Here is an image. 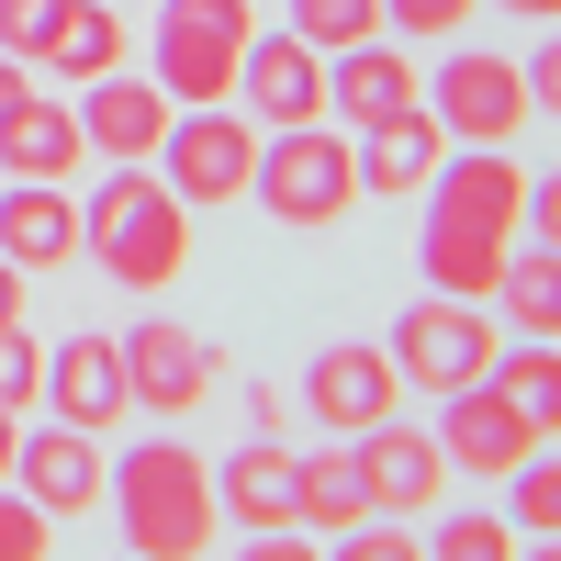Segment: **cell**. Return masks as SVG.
<instances>
[{"label":"cell","instance_id":"obj_15","mask_svg":"<svg viewBox=\"0 0 561 561\" xmlns=\"http://www.w3.org/2000/svg\"><path fill=\"white\" fill-rule=\"evenodd\" d=\"M415 102H427V68H415L393 34H370V45H348V57H325V124L370 135V124H393V113H415Z\"/></svg>","mask_w":561,"mask_h":561},{"label":"cell","instance_id":"obj_38","mask_svg":"<svg viewBox=\"0 0 561 561\" xmlns=\"http://www.w3.org/2000/svg\"><path fill=\"white\" fill-rule=\"evenodd\" d=\"M0 325H23V270L0 259Z\"/></svg>","mask_w":561,"mask_h":561},{"label":"cell","instance_id":"obj_23","mask_svg":"<svg viewBox=\"0 0 561 561\" xmlns=\"http://www.w3.org/2000/svg\"><path fill=\"white\" fill-rule=\"evenodd\" d=\"M34 68H57L68 90H79V79H102V68H124V0H68Z\"/></svg>","mask_w":561,"mask_h":561},{"label":"cell","instance_id":"obj_32","mask_svg":"<svg viewBox=\"0 0 561 561\" xmlns=\"http://www.w3.org/2000/svg\"><path fill=\"white\" fill-rule=\"evenodd\" d=\"M34 393H45V348L23 337V325H0V404L34 415Z\"/></svg>","mask_w":561,"mask_h":561},{"label":"cell","instance_id":"obj_19","mask_svg":"<svg viewBox=\"0 0 561 561\" xmlns=\"http://www.w3.org/2000/svg\"><path fill=\"white\" fill-rule=\"evenodd\" d=\"M359 147V203L382 192V203H415L438 180V158H449V135H438V113L415 102V113H393V124H370V135H348Z\"/></svg>","mask_w":561,"mask_h":561},{"label":"cell","instance_id":"obj_7","mask_svg":"<svg viewBox=\"0 0 561 561\" xmlns=\"http://www.w3.org/2000/svg\"><path fill=\"white\" fill-rule=\"evenodd\" d=\"M494 348H505V337L483 325V304H460V293H415V304L393 314V337H382L393 382H415V393H460V382H483Z\"/></svg>","mask_w":561,"mask_h":561},{"label":"cell","instance_id":"obj_41","mask_svg":"<svg viewBox=\"0 0 561 561\" xmlns=\"http://www.w3.org/2000/svg\"><path fill=\"white\" fill-rule=\"evenodd\" d=\"M494 12H517V23H561V0H494Z\"/></svg>","mask_w":561,"mask_h":561},{"label":"cell","instance_id":"obj_42","mask_svg":"<svg viewBox=\"0 0 561 561\" xmlns=\"http://www.w3.org/2000/svg\"><path fill=\"white\" fill-rule=\"evenodd\" d=\"M517 561H561V528L550 539H517Z\"/></svg>","mask_w":561,"mask_h":561},{"label":"cell","instance_id":"obj_33","mask_svg":"<svg viewBox=\"0 0 561 561\" xmlns=\"http://www.w3.org/2000/svg\"><path fill=\"white\" fill-rule=\"evenodd\" d=\"M57 12H68V0H0V57H45V34H57Z\"/></svg>","mask_w":561,"mask_h":561},{"label":"cell","instance_id":"obj_2","mask_svg":"<svg viewBox=\"0 0 561 561\" xmlns=\"http://www.w3.org/2000/svg\"><path fill=\"white\" fill-rule=\"evenodd\" d=\"M79 259L113 280V293H169L192 270V203L135 158V169H102V192L79 203Z\"/></svg>","mask_w":561,"mask_h":561},{"label":"cell","instance_id":"obj_25","mask_svg":"<svg viewBox=\"0 0 561 561\" xmlns=\"http://www.w3.org/2000/svg\"><path fill=\"white\" fill-rule=\"evenodd\" d=\"M370 517V483H359V449L337 438V449H304V528L314 539H337V528H359Z\"/></svg>","mask_w":561,"mask_h":561},{"label":"cell","instance_id":"obj_30","mask_svg":"<svg viewBox=\"0 0 561 561\" xmlns=\"http://www.w3.org/2000/svg\"><path fill=\"white\" fill-rule=\"evenodd\" d=\"M325 561H427V539H415L404 517H359V528L325 539Z\"/></svg>","mask_w":561,"mask_h":561},{"label":"cell","instance_id":"obj_27","mask_svg":"<svg viewBox=\"0 0 561 561\" xmlns=\"http://www.w3.org/2000/svg\"><path fill=\"white\" fill-rule=\"evenodd\" d=\"M293 34L314 45V57H348V45L382 34V0H293Z\"/></svg>","mask_w":561,"mask_h":561},{"label":"cell","instance_id":"obj_31","mask_svg":"<svg viewBox=\"0 0 561 561\" xmlns=\"http://www.w3.org/2000/svg\"><path fill=\"white\" fill-rule=\"evenodd\" d=\"M45 550H57V517L23 483H0V561H45Z\"/></svg>","mask_w":561,"mask_h":561},{"label":"cell","instance_id":"obj_9","mask_svg":"<svg viewBox=\"0 0 561 561\" xmlns=\"http://www.w3.org/2000/svg\"><path fill=\"white\" fill-rule=\"evenodd\" d=\"M113 348H124V404H147V415H203L214 382H225V348L203 325H180V314H147Z\"/></svg>","mask_w":561,"mask_h":561},{"label":"cell","instance_id":"obj_22","mask_svg":"<svg viewBox=\"0 0 561 561\" xmlns=\"http://www.w3.org/2000/svg\"><path fill=\"white\" fill-rule=\"evenodd\" d=\"M483 304L505 314V337H561V248H528V237H517Z\"/></svg>","mask_w":561,"mask_h":561},{"label":"cell","instance_id":"obj_20","mask_svg":"<svg viewBox=\"0 0 561 561\" xmlns=\"http://www.w3.org/2000/svg\"><path fill=\"white\" fill-rule=\"evenodd\" d=\"M0 259H12L23 280L79 259V203H68V180H12V192H0Z\"/></svg>","mask_w":561,"mask_h":561},{"label":"cell","instance_id":"obj_34","mask_svg":"<svg viewBox=\"0 0 561 561\" xmlns=\"http://www.w3.org/2000/svg\"><path fill=\"white\" fill-rule=\"evenodd\" d=\"M517 79H528V113H550V124H561V23H539V45L517 57Z\"/></svg>","mask_w":561,"mask_h":561},{"label":"cell","instance_id":"obj_1","mask_svg":"<svg viewBox=\"0 0 561 561\" xmlns=\"http://www.w3.org/2000/svg\"><path fill=\"white\" fill-rule=\"evenodd\" d=\"M427 237H415V270H427V293H460V304H483L494 293V270L505 248L528 237V169L505 158V147H449L427 192Z\"/></svg>","mask_w":561,"mask_h":561},{"label":"cell","instance_id":"obj_4","mask_svg":"<svg viewBox=\"0 0 561 561\" xmlns=\"http://www.w3.org/2000/svg\"><path fill=\"white\" fill-rule=\"evenodd\" d=\"M248 203L293 237H325V225L359 214V147L348 124H270L259 135V169H248Z\"/></svg>","mask_w":561,"mask_h":561},{"label":"cell","instance_id":"obj_18","mask_svg":"<svg viewBox=\"0 0 561 561\" xmlns=\"http://www.w3.org/2000/svg\"><path fill=\"white\" fill-rule=\"evenodd\" d=\"M45 415L57 427H124V348L113 337H57L45 348Z\"/></svg>","mask_w":561,"mask_h":561},{"label":"cell","instance_id":"obj_40","mask_svg":"<svg viewBox=\"0 0 561 561\" xmlns=\"http://www.w3.org/2000/svg\"><path fill=\"white\" fill-rule=\"evenodd\" d=\"M12 449H23V415L0 404V483H12Z\"/></svg>","mask_w":561,"mask_h":561},{"label":"cell","instance_id":"obj_10","mask_svg":"<svg viewBox=\"0 0 561 561\" xmlns=\"http://www.w3.org/2000/svg\"><path fill=\"white\" fill-rule=\"evenodd\" d=\"M359 449V483H370V517H438L449 505V449H438V427H404V415H382V427H359L348 438Z\"/></svg>","mask_w":561,"mask_h":561},{"label":"cell","instance_id":"obj_39","mask_svg":"<svg viewBox=\"0 0 561 561\" xmlns=\"http://www.w3.org/2000/svg\"><path fill=\"white\" fill-rule=\"evenodd\" d=\"M23 90H34V68H23V57H0V113H12Z\"/></svg>","mask_w":561,"mask_h":561},{"label":"cell","instance_id":"obj_3","mask_svg":"<svg viewBox=\"0 0 561 561\" xmlns=\"http://www.w3.org/2000/svg\"><path fill=\"white\" fill-rule=\"evenodd\" d=\"M102 505H124V550L135 561H214V460L192 438H135L113 460Z\"/></svg>","mask_w":561,"mask_h":561},{"label":"cell","instance_id":"obj_13","mask_svg":"<svg viewBox=\"0 0 561 561\" xmlns=\"http://www.w3.org/2000/svg\"><path fill=\"white\" fill-rule=\"evenodd\" d=\"M393 359H382V337H325L314 359H304V415L314 427H337V438H359V427H382L393 415Z\"/></svg>","mask_w":561,"mask_h":561},{"label":"cell","instance_id":"obj_16","mask_svg":"<svg viewBox=\"0 0 561 561\" xmlns=\"http://www.w3.org/2000/svg\"><path fill=\"white\" fill-rule=\"evenodd\" d=\"M12 483L45 505V517H90L102 483H113V460H102L90 427H57V415H45V427H23V449H12Z\"/></svg>","mask_w":561,"mask_h":561},{"label":"cell","instance_id":"obj_17","mask_svg":"<svg viewBox=\"0 0 561 561\" xmlns=\"http://www.w3.org/2000/svg\"><path fill=\"white\" fill-rule=\"evenodd\" d=\"M214 505L237 528H304V449H280V438H237L214 460Z\"/></svg>","mask_w":561,"mask_h":561},{"label":"cell","instance_id":"obj_6","mask_svg":"<svg viewBox=\"0 0 561 561\" xmlns=\"http://www.w3.org/2000/svg\"><path fill=\"white\" fill-rule=\"evenodd\" d=\"M147 169H158V180H169V192L192 203V214H225V203H248V169H259V124H248L237 102H180Z\"/></svg>","mask_w":561,"mask_h":561},{"label":"cell","instance_id":"obj_26","mask_svg":"<svg viewBox=\"0 0 561 561\" xmlns=\"http://www.w3.org/2000/svg\"><path fill=\"white\" fill-rule=\"evenodd\" d=\"M494 494H505V517H517V539H550L561 528V449H528Z\"/></svg>","mask_w":561,"mask_h":561},{"label":"cell","instance_id":"obj_24","mask_svg":"<svg viewBox=\"0 0 561 561\" xmlns=\"http://www.w3.org/2000/svg\"><path fill=\"white\" fill-rule=\"evenodd\" d=\"M483 382H494L505 404H517V415H528L539 438H561V337H505Z\"/></svg>","mask_w":561,"mask_h":561},{"label":"cell","instance_id":"obj_14","mask_svg":"<svg viewBox=\"0 0 561 561\" xmlns=\"http://www.w3.org/2000/svg\"><path fill=\"white\" fill-rule=\"evenodd\" d=\"M438 449H449V472H472V483H505L528 449H550L517 404H505L494 382H460V393H438Z\"/></svg>","mask_w":561,"mask_h":561},{"label":"cell","instance_id":"obj_11","mask_svg":"<svg viewBox=\"0 0 561 561\" xmlns=\"http://www.w3.org/2000/svg\"><path fill=\"white\" fill-rule=\"evenodd\" d=\"M237 113L270 135V124H325V57L293 34V23H259L248 57H237Z\"/></svg>","mask_w":561,"mask_h":561},{"label":"cell","instance_id":"obj_36","mask_svg":"<svg viewBox=\"0 0 561 561\" xmlns=\"http://www.w3.org/2000/svg\"><path fill=\"white\" fill-rule=\"evenodd\" d=\"M528 248H561V169L528 180Z\"/></svg>","mask_w":561,"mask_h":561},{"label":"cell","instance_id":"obj_28","mask_svg":"<svg viewBox=\"0 0 561 561\" xmlns=\"http://www.w3.org/2000/svg\"><path fill=\"white\" fill-rule=\"evenodd\" d=\"M427 561H517V517H505V505H494V517H483V505H472V517H438Z\"/></svg>","mask_w":561,"mask_h":561},{"label":"cell","instance_id":"obj_35","mask_svg":"<svg viewBox=\"0 0 561 561\" xmlns=\"http://www.w3.org/2000/svg\"><path fill=\"white\" fill-rule=\"evenodd\" d=\"M237 561H325V539H314V528H248Z\"/></svg>","mask_w":561,"mask_h":561},{"label":"cell","instance_id":"obj_43","mask_svg":"<svg viewBox=\"0 0 561 561\" xmlns=\"http://www.w3.org/2000/svg\"><path fill=\"white\" fill-rule=\"evenodd\" d=\"M124 561H135V550H124Z\"/></svg>","mask_w":561,"mask_h":561},{"label":"cell","instance_id":"obj_8","mask_svg":"<svg viewBox=\"0 0 561 561\" xmlns=\"http://www.w3.org/2000/svg\"><path fill=\"white\" fill-rule=\"evenodd\" d=\"M427 113H438L449 147H517V135L539 124L517 57H494V45H449V57L427 68Z\"/></svg>","mask_w":561,"mask_h":561},{"label":"cell","instance_id":"obj_29","mask_svg":"<svg viewBox=\"0 0 561 561\" xmlns=\"http://www.w3.org/2000/svg\"><path fill=\"white\" fill-rule=\"evenodd\" d=\"M472 12H483V0H382V34L393 45H449Z\"/></svg>","mask_w":561,"mask_h":561},{"label":"cell","instance_id":"obj_37","mask_svg":"<svg viewBox=\"0 0 561 561\" xmlns=\"http://www.w3.org/2000/svg\"><path fill=\"white\" fill-rule=\"evenodd\" d=\"M248 427H259V438H280V427H293V404H280L270 382H248Z\"/></svg>","mask_w":561,"mask_h":561},{"label":"cell","instance_id":"obj_5","mask_svg":"<svg viewBox=\"0 0 561 561\" xmlns=\"http://www.w3.org/2000/svg\"><path fill=\"white\" fill-rule=\"evenodd\" d=\"M259 34V0H158L147 79L169 102H237V57Z\"/></svg>","mask_w":561,"mask_h":561},{"label":"cell","instance_id":"obj_12","mask_svg":"<svg viewBox=\"0 0 561 561\" xmlns=\"http://www.w3.org/2000/svg\"><path fill=\"white\" fill-rule=\"evenodd\" d=\"M68 102H79V147H90V158H113V169L158 158V135H169V113H180L147 68H102V79H79Z\"/></svg>","mask_w":561,"mask_h":561},{"label":"cell","instance_id":"obj_21","mask_svg":"<svg viewBox=\"0 0 561 561\" xmlns=\"http://www.w3.org/2000/svg\"><path fill=\"white\" fill-rule=\"evenodd\" d=\"M0 169H12V180H79V169H90V147H79V102L23 90V102L0 113Z\"/></svg>","mask_w":561,"mask_h":561}]
</instances>
